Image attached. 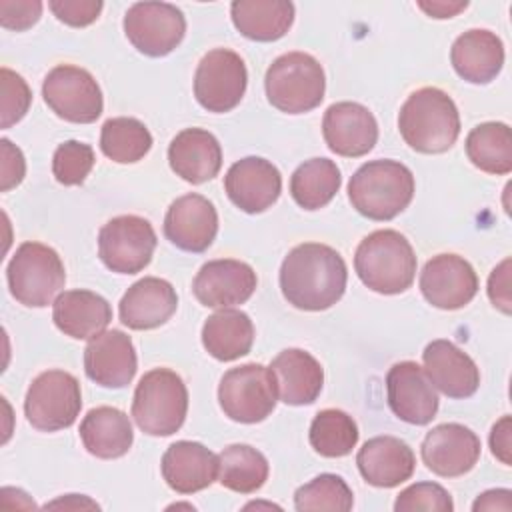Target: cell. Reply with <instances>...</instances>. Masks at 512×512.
Listing matches in <instances>:
<instances>
[{"mask_svg": "<svg viewBox=\"0 0 512 512\" xmlns=\"http://www.w3.org/2000/svg\"><path fill=\"white\" fill-rule=\"evenodd\" d=\"M344 258L330 246L306 242L288 252L280 266V288L288 304L300 310H326L346 290Z\"/></svg>", "mask_w": 512, "mask_h": 512, "instance_id": "cell-1", "label": "cell"}, {"mask_svg": "<svg viewBox=\"0 0 512 512\" xmlns=\"http://www.w3.org/2000/svg\"><path fill=\"white\" fill-rule=\"evenodd\" d=\"M398 128L412 150L442 154L454 146L460 134V114L444 90L426 86L412 92L402 104Z\"/></svg>", "mask_w": 512, "mask_h": 512, "instance_id": "cell-2", "label": "cell"}, {"mask_svg": "<svg viewBox=\"0 0 512 512\" xmlns=\"http://www.w3.org/2000/svg\"><path fill=\"white\" fill-rule=\"evenodd\" d=\"M414 196V176L396 160H370L348 182V198L356 212L370 220L396 218Z\"/></svg>", "mask_w": 512, "mask_h": 512, "instance_id": "cell-3", "label": "cell"}, {"mask_svg": "<svg viewBox=\"0 0 512 512\" xmlns=\"http://www.w3.org/2000/svg\"><path fill=\"white\" fill-rule=\"evenodd\" d=\"M354 268L364 286L378 294H400L416 276V254L396 230H374L356 248Z\"/></svg>", "mask_w": 512, "mask_h": 512, "instance_id": "cell-4", "label": "cell"}, {"mask_svg": "<svg viewBox=\"0 0 512 512\" xmlns=\"http://www.w3.org/2000/svg\"><path fill=\"white\" fill-rule=\"evenodd\" d=\"M188 412V390L170 368L146 372L132 400V418L150 436H170L180 430Z\"/></svg>", "mask_w": 512, "mask_h": 512, "instance_id": "cell-5", "label": "cell"}, {"mask_svg": "<svg viewBox=\"0 0 512 512\" xmlns=\"http://www.w3.org/2000/svg\"><path fill=\"white\" fill-rule=\"evenodd\" d=\"M264 88L268 102L280 112L304 114L322 102L326 78L314 56L306 52H288L270 64Z\"/></svg>", "mask_w": 512, "mask_h": 512, "instance_id": "cell-6", "label": "cell"}, {"mask_svg": "<svg viewBox=\"0 0 512 512\" xmlns=\"http://www.w3.org/2000/svg\"><path fill=\"white\" fill-rule=\"evenodd\" d=\"M10 294L24 306L44 308L64 288L66 270L58 252L40 242L16 248L6 268Z\"/></svg>", "mask_w": 512, "mask_h": 512, "instance_id": "cell-7", "label": "cell"}, {"mask_svg": "<svg viewBox=\"0 0 512 512\" xmlns=\"http://www.w3.org/2000/svg\"><path fill=\"white\" fill-rule=\"evenodd\" d=\"M80 408V382L64 370H46L38 374L24 398V414L28 422L42 432H56L72 426Z\"/></svg>", "mask_w": 512, "mask_h": 512, "instance_id": "cell-8", "label": "cell"}, {"mask_svg": "<svg viewBox=\"0 0 512 512\" xmlns=\"http://www.w3.org/2000/svg\"><path fill=\"white\" fill-rule=\"evenodd\" d=\"M276 384L270 368L250 362L230 368L218 386L222 412L242 424H256L268 418L276 406Z\"/></svg>", "mask_w": 512, "mask_h": 512, "instance_id": "cell-9", "label": "cell"}, {"mask_svg": "<svg viewBox=\"0 0 512 512\" xmlns=\"http://www.w3.org/2000/svg\"><path fill=\"white\" fill-rule=\"evenodd\" d=\"M156 250V232L146 218L126 214L108 220L98 232V256L118 274L144 270Z\"/></svg>", "mask_w": 512, "mask_h": 512, "instance_id": "cell-10", "label": "cell"}, {"mask_svg": "<svg viewBox=\"0 0 512 512\" xmlns=\"http://www.w3.org/2000/svg\"><path fill=\"white\" fill-rule=\"evenodd\" d=\"M42 96L56 116L74 124L98 120L104 108L102 90L94 76L72 64H60L46 74Z\"/></svg>", "mask_w": 512, "mask_h": 512, "instance_id": "cell-11", "label": "cell"}, {"mask_svg": "<svg viewBox=\"0 0 512 512\" xmlns=\"http://www.w3.org/2000/svg\"><path fill=\"white\" fill-rule=\"evenodd\" d=\"M244 60L228 48H214L202 56L194 74V96L208 112H230L246 92Z\"/></svg>", "mask_w": 512, "mask_h": 512, "instance_id": "cell-12", "label": "cell"}, {"mask_svg": "<svg viewBox=\"0 0 512 512\" xmlns=\"http://www.w3.org/2000/svg\"><path fill=\"white\" fill-rule=\"evenodd\" d=\"M124 34L138 52L160 58L182 42L186 18L168 2H136L124 16Z\"/></svg>", "mask_w": 512, "mask_h": 512, "instance_id": "cell-13", "label": "cell"}, {"mask_svg": "<svg viewBox=\"0 0 512 512\" xmlns=\"http://www.w3.org/2000/svg\"><path fill=\"white\" fill-rule=\"evenodd\" d=\"M420 292L440 310H458L476 296L478 276L462 256L438 254L420 272Z\"/></svg>", "mask_w": 512, "mask_h": 512, "instance_id": "cell-14", "label": "cell"}, {"mask_svg": "<svg viewBox=\"0 0 512 512\" xmlns=\"http://www.w3.org/2000/svg\"><path fill=\"white\" fill-rule=\"evenodd\" d=\"M390 410L414 426L430 424L438 412V394L422 366L412 360L394 364L386 374Z\"/></svg>", "mask_w": 512, "mask_h": 512, "instance_id": "cell-15", "label": "cell"}, {"mask_svg": "<svg viewBox=\"0 0 512 512\" xmlns=\"http://www.w3.org/2000/svg\"><path fill=\"white\" fill-rule=\"evenodd\" d=\"M420 454L428 470L444 478H456L476 466L480 438L462 424H438L424 436Z\"/></svg>", "mask_w": 512, "mask_h": 512, "instance_id": "cell-16", "label": "cell"}, {"mask_svg": "<svg viewBox=\"0 0 512 512\" xmlns=\"http://www.w3.org/2000/svg\"><path fill=\"white\" fill-rule=\"evenodd\" d=\"M224 190L232 204L242 212L260 214L278 200L282 192V176L270 160L246 156L228 168Z\"/></svg>", "mask_w": 512, "mask_h": 512, "instance_id": "cell-17", "label": "cell"}, {"mask_svg": "<svg viewBox=\"0 0 512 512\" xmlns=\"http://www.w3.org/2000/svg\"><path fill=\"white\" fill-rule=\"evenodd\" d=\"M258 278L250 264L222 258L206 262L194 282L192 292L202 306L208 308H230L244 304L256 290Z\"/></svg>", "mask_w": 512, "mask_h": 512, "instance_id": "cell-18", "label": "cell"}, {"mask_svg": "<svg viewBox=\"0 0 512 512\" xmlns=\"http://www.w3.org/2000/svg\"><path fill=\"white\" fill-rule=\"evenodd\" d=\"M322 134L334 154L358 158L374 148L378 122L374 114L358 102H336L324 112Z\"/></svg>", "mask_w": 512, "mask_h": 512, "instance_id": "cell-19", "label": "cell"}, {"mask_svg": "<svg viewBox=\"0 0 512 512\" xmlns=\"http://www.w3.org/2000/svg\"><path fill=\"white\" fill-rule=\"evenodd\" d=\"M218 214L214 204L202 194L176 198L164 218V236L186 252H204L216 238Z\"/></svg>", "mask_w": 512, "mask_h": 512, "instance_id": "cell-20", "label": "cell"}, {"mask_svg": "<svg viewBox=\"0 0 512 512\" xmlns=\"http://www.w3.org/2000/svg\"><path fill=\"white\" fill-rule=\"evenodd\" d=\"M138 368L132 338L122 330H104L84 350L86 376L104 388H124Z\"/></svg>", "mask_w": 512, "mask_h": 512, "instance_id": "cell-21", "label": "cell"}, {"mask_svg": "<svg viewBox=\"0 0 512 512\" xmlns=\"http://www.w3.org/2000/svg\"><path fill=\"white\" fill-rule=\"evenodd\" d=\"M422 360L432 386L448 398H468L480 386L476 362L450 340H432L424 348Z\"/></svg>", "mask_w": 512, "mask_h": 512, "instance_id": "cell-22", "label": "cell"}, {"mask_svg": "<svg viewBox=\"0 0 512 512\" xmlns=\"http://www.w3.org/2000/svg\"><path fill=\"white\" fill-rule=\"evenodd\" d=\"M178 296L168 280L146 276L134 282L120 300V322L130 330H152L176 312Z\"/></svg>", "mask_w": 512, "mask_h": 512, "instance_id": "cell-23", "label": "cell"}, {"mask_svg": "<svg viewBox=\"0 0 512 512\" xmlns=\"http://www.w3.org/2000/svg\"><path fill=\"white\" fill-rule=\"evenodd\" d=\"M362 478L376 488H394L406 482L416 468L412 448L396 436H374L356 456Z\"/></svg>", "mask_w": 512, "mask_h": 512, "instance_id": "cell-24", "label": "cell"}, {"mask_svg": "<svg viewBox=\"0 0 512 512\" xmlns=\"http://www.w3.org/2000/svg\"><path fill=\"white\" fill-rule=\"evenodd\" d=\"M162 476L178 494H194L218 478V456L200 442L178 440L162 456Z\"/></svg>", "mask_w": 512, "mask_h": 512, "instance_id": "cell-25", "label": "cell"}, {"mask_svg": "<svg viewBox=\"0 0 512 512\" xmlns=\"http://www.w3.org/2000/svg\"><path fill=\"white\" fill-rule=\"evenodd\" d=\"M170 168L190 184L212 180L222 166V148L216 136L204 128L178 132L168 146Z\"/></svg>", "mask_w": 512, "mask_h": 512, "instance_id": "cell-26", "label": "cell"}, {"mask_svg": "<svg viewBox=\"0 0 512 512\" xmlns=\"http://www.w3.org/2000/svg\"><path fill=\"white\" fill-rule=\"evenodd\" d=\"M268 368L274 376L276 394L284 404L304 406L312 404L320 396L324 370L320 362L306 350L286 348L272 360Z\"/></svg>", "mask_w": 512, "mask_h": 512, "instance_id": "cell-27", "label": "cell"}, {"mask_svg": "<svg viewBox=\"0 0 512 512\" xmlns=\"http://www.w3.org/2000/svg\"><path fill=\"white\" fill-rule=\"evenodd\" d=\"M450 62L466 82L488 84L504 66V44L494 32L474 28L454 40Z\"/></svg>", "mask_w": 512, "mask_h": 512, "instance_id": "cell-28", "label": "cell"}, {"mask_svg": "<svg viewBox=\"0 0 512 512\" xmlns=\"http://www.w3.org/2000/svg\"><path fill=\"white\" fill-rule=\"evenodd\" d=\"M52 320L60 332L76 340H92L112 320L106 298L90 290H66L52 306Z\"/></svg>", "mask_w": 512, "mask_h": 512, "instance_id": "cell-29", "label": "cell"}, {"mask_svg": "<svg viewBox=\"0 0 512 512\" xmlns=\"http://www.w3.org/2000/svg\"><path fill=\"white\" fill-rule=\"evenodd\" d=\"M80 438L84 448L102 460L124 456L132 442L134 432L130 418L114 406L92 408L80 422Z\"/></svg>", "mask_w": 512, "mask_h": 512, "instance_id": "cell-30", "label": "cell"}, {"mask_svg": "<svg viewBox=\"0 0 512 512\" xmlns=\"http://www.w3.org/2000/svg\"><path fill=\"white\" fill-rule=\"evenodd\" d=\"M236 30L256 42L282 38L294 22V4L288 0H236L230 4Z\"/></svg>", "mask_w": 512, "mask_h": 512, "instance_id": "cell-31", "label": "cell"}, {"mask_svg": "<svg viewBox=\"0 0 512 512\" xmlns=\"http://www.w3.org/2000/svg\"><path fill=\"white\" fill-rule=\"evenodd\" d=\"M254 342V324L242 310L222 308L206 318L202 326V344L206 352L220 360L230 362L246 356Z\"/></svg>", "mask_w": 512, "mask_h": 512, "instance_id": "cell-32", "label": "cell"}, {"mask_svg": "<svg viewBox=\"0 0 512 512\" xmlns=\"http://www.w3.org/2000/svg\"><path fill=\"white\" fill-rule=\"evenodd\" d=\"M342 176L330 158H310L290 176V194L304 210L324 208L340 190Z\"/></svg>", "mask_w": 512, "mask_h": 512, "instance_id": "cell-33", "label": "cell"}, {"mask_svg": "<svg viewBox=\"0 0 512 512\" xmlns=\"http://www.w3.org/2000/svg\"><path fill=\"white\" fill-rule=\"evenodd\" d=\"M268 480V460L248 444H230L218 454V482L234 492L252 494Z\"/></svg>", "mask_w": 512, "mask_h": 512, "instance_id": "cell-34", "label": "cell"}, {"mask_svg": "<svg viewBox=\"0 0 512 512\" xmlns=\"http://www.w3.org/2000/svg\"><path fill=\"white\" fill-rule=\"evenodd\" d=\"M468 160L488 174H508L512 170V134L504 122H484L470 130L466 138Z\"/></svg>", "mask_w": 512, "mask_h": 512, "instance_id": "cell-35", "label": "cell"}, {"mask_svg": "<svg viewBox=\"0 0 512 512\" xmlns=\"http://www.w3.org/2000/svg\"><path fill=\"white\" fill-rule=\"evenodd\" d=\"M152 148L150 130L136 118L118 116L102 124L100 150L106 158L118 164H132L142 160Z\"/></svg>", "mask_w": 512, "mask_h": 512, "instance_id": "cell-36", "label": "cell"}, {"mask_svg": "<svg viewBox=\"0 0 512 512\" xmlns=\"http://www.w3.org/2000/svg\"><path fill=\"white\" fill-rule=\"evenodd\" d=\"M310 446L324 458H342L358 442V426L342 410H320L310 424Z\"/></svg>", "mask_w": 512, "mask_h": 512, "instance_id": "cell-37", "label": "cell"}, {"mask_svg": "<svg viewBox=\"0 0 512 512\" xmlns=\"http://www.w3.org/2000/svg\"><path fill=\"white\" fill-rule=\"evenodd\" d=\"M352 504L354 494L338 474H320L294 492V508L298 512H348Z\"/></svg>", "mask_w": 512, "mask_h": 512, "instance_id": "cell-38", "label": "cell"}, {"mask_svg": "<svg viewBox=\"0 0 512 512\" xmlns=\"http://www.w3.org/2000/svg\"><path fill=\"white\" fill-rule=\"evenodd\" d=\"M94 162L96 158L90 144L68 140L60 144L52 156V174L64 186H78L86 180Z\"/></svg>", "mask_w": 512, "mask_h": 512, "instance_id": "cell-39", "label": "cell"}, {"mask_svg": "<svg viewBox=\"0 0 512 512\" xmlns=\"http://www.w3.org/2000/svg\"><path fill=\"white\" fill-rule=\"evenodd\" d=\"M396 512L412 510H432V512H450L454 502L448 490L436 482H416L402 490L394 502Z\"/></svg>", "mask_w": 512, "mask_h": 512, "instance_id": "cell-40", "label": "cell"}, {"mask_svg": "<svg viewBox=\"0 0 512 512\" xmlns=\"http://www.w3.org/2000/svg\"><path fill=\"white\" fill-rule=\"evenodd\" d=\"M2 76V128H10L12 124L20 122L32 102V92L24 78L10 68L0 70Z\"/></svg>", "mask_w": 512, "mask_h": 512, "instance_id": "cell-41", "label": "cell"}, {"mask_svg": "<svg viewBox=\"0 0 512 512\" xmlns=\"http://www.w3.org/2000/svg\"><path fill=\"white\" fill-rule=\"evenodd\" d=\"M48 6L60 22L74 28L92 24L104 8L100 0H50Z\"/></svg>", "mask_w": 512, "mask_h": 512, "instance_id": "cell-42", "label": "cell"}, {"mask_svg": "<svg viewBox=\"0 0 512 512\" xmlns=\"http://www.w3.org/2000/svg\"><path fill=\"white\" fill-rule=\"evenodd\" d=\"M42 2L38 0H0V24L10 30H28L40 20Z\"/></svg>", "mask_w": 512, "mask_h": 512, "instance_id": "cell-43", "label": "cell"}, {"mask_svg": "<svg viewBox=\"0 0 512 512\" xmlns=\"http://www.w3.org/2000/svg\"><path fill=\"white\" fill-rule=\"evenodd\" d=\"M2 184L0 190L6 192L14 186H18L26 174V162L24 156L20 152V148H16L10 140L2 138Z\"/></svg>", "mask_w": 512, "mask_h": 512, "instance_id": "cell-44", "label": "cell"}, {"mask_svg": "<svg viewBox=\"0 0 512 512\" xmlns=\"http://www.w3.org/2000/svg\"><path fill=\"white\" fill-rule=\"evenodd\" d=\"M510 260L506 258L488 278V296L496 308L510 314Z\"/></svg>", "mask_w": 512, "mask_h": 512, "instance_id": "cell-45", "label": "cell"}, {"mask_svg": "<svg viewBox=\"0 0 512 512\" xmlns=\"http://www.w3.org/2000/svg\"><path fill=\"white\" fill-rule=\"evenodd\" d=\"M490 448L492 454L506 466H510V416H502L490 432Z\"/></svg>", "mask_w": 512, "mask_h": 512, "instance_id": "cell-46", "label": "cell"}, {"mask_svg": "<svg viewBox=\"0 0 512 512\" xmlns=\"http://www.w3.org/2000/svg\"><path fill=\"white\" fill-rule=\"evenodd\" d=\"M512 492L506 488H498V490H488L482 492L476 502L472 504V510H510L512 508V500H510Z\"/></svg>", "mask_w": 512, "mask_h": 512, "instance_id": "cell-47", "label": "cell"}, {"mask_svg": "<svg viewBox=\"0 0 512 512\" xmlns=\"http://www.w3.org/2000/svg\"><path fill=\"white\" fill-rule=\"evenodd\" d=\"M466 6L468 2H418V8L432 18H452Z\"/></svg>", "mask_w": 512, "mask_h": 512, "instance_id": "cell-48", "label": "cell"}, {"mask_svg": "<svg viewBox=\"0 0 512 512\" xmlns=\"http://www.w3.org/2000/svg\"><path fill=\"white\" fill-rule=\"evenodd\" d=\"M58 506H64V508H98L96 502H90L88 498H82L78 494H68L66 498H60L56 502L46 504V508H58Z\"/></svg>", "mask_w": 512, "mask_h": 512, "instance_id": "cell-49", "label": "cell"}]
</instances>
